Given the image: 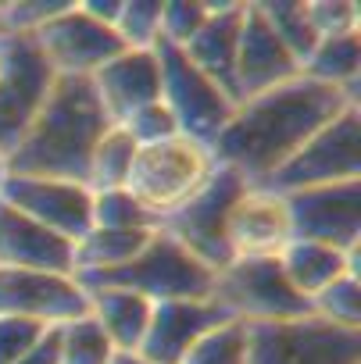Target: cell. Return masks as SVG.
<instances>
[{
  "instance_id": "7a4b0ae2",
  "label": "cell",
  "mask_w": 361,
  "mask_h": 364,
  "mask_svg": "<svg viewBox=\"0 0 361 364\" xmlns=\"http://www.w3.org/2000/svg\"><path fill=\"white\" fill-rule=\"evenodd\" d=\"M104 129L108 114L90 79L54 75L36 118L29 122L19 146L8 154V175L86 182V161Z\"/></svg>"
},
{
  "instance_id": "3957f363",
  "label": "cell",
  "mask_w": 361,
  "mask_h": 364,
  "mask_svg": "<svg viewBox=\"0 0 361 364\" xmlns=\"http://www.w3.org/2000/svg\"><path fill=\"white\" fill-rule=\"evenodd\" d=\"M215 168H219V161H215L208 143L179 132L172 139L136 146L132 168L125 175V190L161 225L164 215H172L175 208H183L204 186Z\"/></svg>"
},
{
  "instance_id": "d6a6232c",
  "label": "cell",
  "mask_w": 361,
  "mask_h": 364,
  "mask_svg": "<svg viewBox=\"0 0 361 364\" xmlns=\"http://www.w3.org/2000/svg\"><path fill=\"white\" fill-rule=\"evenodd\" d=\"M68 4H72V0H26V4H0V22H4L8 33L33 36L36 29H43Z\"/></svg>"
},
{
  "instance_id": "d4e9b609",
  "label": "cell",
  "mask_w": 361,
  "mask_h": 364,
  "mask_svg": "<svg viewBox=\"0 0 361 364\" xmlns=\"http://www.w3.org/2000/svg\"><path fill=\"white\" fill-rule=\"evenodd\" d=\"M54 332H58V364H115L118 357V350L111 346V339L104 336V328L90 311L58 325Z\"/></svg>"
},
{
  "instance_id": "74e56055",
  "label": "cell",
  "mask_w": 361,
  "mask_h": 364,
  "mask_svg": "<svg viewBox=\"0 0 361 364\" xmlns=\"http://www.w3.org/2000/svg\"><path fill=\"white\" fill-rule=\"evenodd\" d=\"M90 18H97L100 26H111L115 29V22H118V15H122V0H83L79 4Z\"/></svg>"
},
{
  "instance_id": "f546056e",
  "label": "cell",
  "mask_w": 361,
  "mask_h": 364,
  "mask_svg": "<svg viewBox=\"0 0 361 364\" xmlns=\"http://www.w3.org/2000/svg\"><path fill=\"white\" fill-rule=\"evenodd\" d=\"M125 50H154L161 43V4L154 0H122V15L115 22Z\"/></svg>"
},
{
  "instance_id": "30bf717a",
  "label": "cell",
  "mask_w": 361,
  "mask_h": 364,
  "mask_svg": "<svg viewBox=\"0 0 361 364\" xmlns=\"http://www.w3.org/2000/svg\"><path fill=\"white\" fill-rule=\"evenodd\" d=\"M0 200L29 215L54 236L75 243L93 229V190L72 178H36V175H8L0 182Z\"/></svg>"
},
{
  "instance_id": "d6986e66",
  "label": "cell",
  "mask_w": 361,
  "mask_h": 364,
  "mask_svg": "<svg viewBox=\"0 0 361 364\" xmlns=\"http://www.w3.org/2000/svg\"><path fill=\"white\" fill-rule=\"evenodd\" d=\"M244 8L247 4H211L208 22L201 26V33L183 47V54L190 58L194 68H201L233 104H236V90H233V68H236V47H240V26H244Z\"/></svg>"
},
{
  "instance_id": "8992f818",
  "label": "cell",
  "mask_w": 361,
  "mask_h": 364,
  "mask_svg": "<svg viewBox=\"0 0 361 364\" xmlns=\"http://www.w3.org/2000/svg\"><path fill=\"white\" fill-rule=\"evenodd\" d=\"M361 178V107H343L325 122L290 161H283L265 190L297 193L311 186H336V182Z\"/></svg>"
},
{
  "instance_id": "6da1fadb",
  "label": "cell",
  "mask_w": 361,
  "mask_h": 364,
  "mask_svg": "<svg viewBox=\"0 0 361 364\" xmlns=\"http://www.w3.org/2000/svg\"><path fill=\"white\" fill-rule=\"evenodd\" d=\"M343 107H361L347 93L311 82L304 75L254 93L233 107V118L215 136L211 154L219 164L244 175L247 186H265L272 171L290 161L325 122Z\"/></svg>"
},
{
  "instance_id": "5b68a950",
  "label": "cell",
  "mask_w": 361,
  "mask_h": 364,
  "mask_svg": "<svg viewBox=\"0 0 361 364\" xmlns=\"http://www.w3.org/2000/svg\"><path fill=\"white\" fill-rule=\"evenodd\" d=\"M211 304L229 321L244 325H272L311 314L308 300L293 293L276 257H247L219 268L211 282Z\"/></svg>"
},
{
  "instance_id": "ba28073f",
  "label": "cell",
  "mask_w": 361,
  "mask_h": 364,
  "mask_svg": "<svg viewBox=\"0 0 361 364\" xmlns=\"http://www.w3.org/2000/svg\"><path fill=\"white\" fill-rule=\"evenodd\" d=\"M251 364H361V332L340 328L315 314L247 325Z\"/></svg>"
},
{
  "instance_id": "1f68e13d",
  "label": "cell",
  "mask_w": 361,
  "mask_h": 364,
  "mask_svg": "<svg viewBox=\"0 0 361 364\" xmlns=\"http://www.w3.org/2000/svg\"><path fill=\"white\" fill-rule=\"evenodd\" d=\"M315 40H336L361 33V11L354 0H308L304 4Z\"/></svg>"
},
{
  "instance_id": "9a60e30c",
  "label": "cell",
  "mask_w": 361,
  "mask_h": 364,
  "mask_svg": "<svg viewBox=\"0 0 361 364\" xmlns=\"http://www.w3.org/2000/svg\"><path fill=\"white\" fill-rule=\"evenodd\" d=\"M300 75L297 58L279 43V36L268 29V22L261 18L258 4L244 8V26H240V47H236V68H233V90H236V104L276 90L290 79Z\"/></svg>"
},
{
  "instance_id": "277c9868",
  "label": "cell",
  "mask_w": 361,
  "mask_h": 364,
  "mask_svg": "<svg viewBox=\"0 0 361 364\" xmlns=\"http://www.w3.org/2000/svg\"><path fill=\"white\" fill-rule=\"evenodd\" d=\"M211 282H215V272L204 268L197 257H190L161 229L150 236V243L129 264L79 279L83 289H129V293H140L150 304L211 296Z\"/></svg>"
},
{
  "instance_id": "4fadbf2b",
  "label": "cell",
  "mask_w": 361,
  "mask_h": 364,
  "mask_svg": "<svg viewBox=\"0 0 361 364\" xmlns=\"http://www.w3.org/2000/svg\"><path fill=\"white\" fill-rule=\"evenodd\" d=\"M90 311V296L75 275L0 268V314L58 328Z\"/></svg>"
},
{
  "instance_id": "83f0119b",
  "label": "cell",
  "mask_w": 361,
  "mask_h": 364,
  "mask_svg": "<svg viewBox=\"0 0 361 364\" xmlns=\"http://www.w3.org/2000/svg\"><path fill=\"white\" fill-rule=\"evenodd\" d=\"M93 225L100 229H125V232H157V218L122 186L93 193Z\"/></svg>"
},
{
  "instance_id": "d590c367",
  "label": "cell",
  "mask_w": 361,
  "mask_h": 364,
  "mask_svg": "<svg viewBox=\"0 0 361 364\" xmlns=\"http://www.w3.org/2000/svg\"><path fill=\"white\" fill-rule=\"evenodd\" d=\"M15 364H58V332H54V328H47V332H43V339H40L29 353H22Z\"/></svg>"
},
{
  "instance_id": "ac0fdd59",
  "label": "cell",
  "mask_w": 361,
  "mask_h": 364,
  "mask_svg": "<svg viewBox=\"0 0 361 364\" xmlns=\"http://www.w3.org/2000/svg\"><path fill=\"white\" fill-rule=\"evenodd\" d=\"M0 268H29V272H61L75 275L72 243L33 222L0 200Z\"/></svg>"
},
{
  "instance_id": "4dcf8cb0",
  "label": "cell",
  "mask_w": 361,
  "mask_h": 364,
  "mask_svg": "<svg viewBox=\"0 0 361 364\" xmlns=\"http://www.w3.org/2000/svg\"><path fill=\"white\" fill-rule=\"evenodd\" d=\"M208 15H211L208 0H168V4H161V43L183 50L201 33Z\"/></svg>"
},
{
  "instance_id": "44dd1931",
  "label": "cell",
  "mask_w": 361,
  "mask_h": 364,
  "mask_svg": "<svg viewBox=\"0 0 361 364\" xmlns=\"http://www.w3.org/2000/svg\"><path fill=\"white\" fill-rule=\"evenodd\" d=\"M86 296H90V314L97 318L111 346L118 353H136L147 336L154 304L129 289H86Z\"/></svg>"
},
{
  "instance_id": "5bb4252c",
  "label": "cell",
  "mask_w": 361,
  "mask_h": 364,
  "mask_svg": "<svg viewBox=\"0 0 361 364\" xmlns=\"http://www.w3.org/2000/svg\"><path fill=\"white\" fill-rule=\"evenodd\" d=\"M293 240L286 197L265 186H247L229 218H226V247L229 261L247 257H279V250Z\"/></svg>"
},
{
  "instance_id": "e0dca14e",
  "label": "cell",
  "mask_w": 361,
  "mask_h": 364,
  "mask_svg": "<svg viewBox=\"0 0 361 364\" xmlns=\"http://www.w3.org/2000/svg\"><path fill=\"white\" fill-rule=\"evenodd\" d=\"M90 86L108 114V122H129L140 107L161 100V65L154 50H122L100 72L90 75Z\"/></svg>"
},
{
  "instance_id": "ab89813d",
  "label": "cell",
  "mask_w": 361,
  "mask_h": 364,
  "mask_svg": "<svg viewBox=\"0 0 361 364\" xmlns=\"http://www.w3.org/2000/svg\"><path fill=\"white\" fill-rule=\"evenodd\" d=\"M4 178H8V154L0 150V182H4Z\"/></svg>"
},
{
  "instance_id": "836d02e7",
  "label": "cell",
  "mask_w": 361,
  "mask_h": 364,
  "mask_svg": "<svg viewBox=\"0 0 361 364\" xmlns=\"http://www.w3.org/2000/svg\"><path fill=\"white\" fill-rule=\"evenodd\" d=\"M122 125L129 129V136L136 139V146H147V143H161V139L179 136V125H175L172 111H168L161 100L140 107V111H136L129 122H122Z\"/></svg>"
},
{
  "instance_id": "8d00e7d4",
  "label": "cell",
  "mask_w": 361,
  "mask_h": 364,
  "mask_svg": "<svg viewBox=\"0 0 361 364\" xmlns=\"http://www.w3.org/2000/svg\"><path fill=\"white\" fill-rule=\"evenodd\" d=\"M15 58H19V36L15 33H0V93L15 75Z\"/></svg>"
},
{
  "instance_id": "4316f807",
  "label": "cell",
  "mask_w": 361,
  "mask_h": 364,
  "mask_svg": "<svg viewBox=\"0 0 361 364\" xmlns=\"http://www.w3.org/2000/svg\"><path fill=\"white\" fill-rule=\"evenodd\" d=\"M179 364H251V332L244 321L215 325Z\"/></svg>"
},
{
  "instance_id": "7c38bea8",
  "label": "cell",
  "mask_w": 361,
  "mask_h": 364,
  "mask_svg": "<svg viewBox=\"0 0 361 364\" xmlns=\"http://www.w3.org/2000/svg\"><path fill=\"white\" fill-rule=\"evenodd\" d=\"M293 240L361 250V178L286 193Z\"/></svg>"
},
{
  "instance_id": "9c48e42d",
  "label": "cell",
  "mask_w": 361,
  "mask_h": 364,
  "mask_svg": "<svg viewBox=\"0 0 361 364\" xmlns=\"http://www.w3.org/2000/svg\"><path fill=\"white\" fill-rule=\"evenodd\" d=\"M154 54H157V65H161V104L172 111L179 132L211 146L215 136L233 118L236 104L201 68H194L183 50L157 43Z\"/></svg>"
},
{
  "instance_id": "ffe728a7",
  "label": "cell",
  "mask_w": 361,
  "mask_h": 364,
  "mask_svg": "<svg viewBox=\"0 0 361 364\" xmlns=\"http://www.w3.org/2000/svg\"><path fill=\"white\" fill-rule=\"evenodd\" d=\"M276 261H279L286 282L293 286V293L304 296L308 304L336 279L361 272V250H336V247L311 243V240H290Z\"/></svg>"
},
{
  "instance_id": "f35d334b",
  "label": "cell",
  "mask_w": 361,
  "mask_h": 364,
  "mask_svg": "<svg viewBox=\"0 0 361 364\" xmlns=\"http://www.w3.org/2000/svg\"><path fill=\"white\" fill-rule=\"evenodd\" d=\"M115 364H154V360H147V357H140V353H118Z\"/></svg>"
},
{
  "instance_id": "8fae6325",
  "label": "cell",
  "mask_w": 361,
  "mask_h": 364,
  "mask_svg": "<svg viewBox=\"0 0 361 364\" xmlns=\"http://www.w3.org/2000/svg\"><path fill=\"white\" fill-rule=\"evenodd\" d=\"M40 54L47 58V65L54 68V75H72V79H90L93 72H100L111 58H118L125 50L122 36L111 26H100L97 18H90L79 4H68L65 11H58L43 29L33 33Z\"/></svg>"
},
{
  "instance_id": "e575fe53",
  "label": "cell",
  "mask_w": 361,
  "mask_h": 364,
  "mask_svg": "<svg viewBox=\"0 0 361 364\" xmlns=\"http://www.w3.org/2000/svg\"><path fill=\"white\" fill-rule=\"evenodd\" d=\"M43 332H47V325L0 314V364H15L22 353H29L43 339Z\"/></svg>"
},
{
  "instance_id": "cb8c5ba5",
  "label": "cell",
  "mask_w": 361,
  "mask_h": 364,
  "mask_svg": "<svg viewBox=\"0 0 361 364\" xmlns=\"http://www.w3.org/2000/svg\"><path fill=\"white\" fill-rule=\"evenodd\" d=\"M132 157H136V139L129 136V129L118 122H108V129L97 136L90 161H86V186L93 193L122 190L125 175L132 168Z\"/></svg>"
},
{
  "instance_id": "2e32d148",
  "label": "cell",
  "mask_w": 361,
  "mask_h": 364,
  "mask_svg": "<svg viewBox=\"0 0 361 364\" xmlns=\"http://www.w3.org/2000/svg\"><path fill=\"white\" fill-rule=\"evenodd\" d=\"M222 321H229V318L211 304V296H201V300H161L150 311L147 336H143L136 353L154 360V364H179Z\"/></svg>"
},
{
  "instance_id": "60d3db41",
  "label": "cell",
  "mask_w": 361,
  "mask_h": 364,
  "mask_svg": "<svg viewBox=\"0 0 361 364\" xmlns=\"http://www.w3.org/2000/svg\"><path fill=\"white\" fill-rule=\"evenodd\" d=\"M0 33H8V29H4V22H0Z\"/></svg>"
},
{
  "instance_id": "52a82bcc",
  "label": "cell",
  "mask_w": 361,
  "mask_h": 364,
  "mask_svg": "<svg viewBox=\"0 0 361 364\" xmlns=\"http://www.w3.org/2000/svg\"><path fill=\"white\" fill-rule=\"evenodd\" d=\"M247 190L244 175H236L233 168L219 164L204 186L172 215L161 218V232L172 236L190 257H197L204 268L219 272L229 264V247H226V218L236 204V197Z\"/></svg>"
},
{
  "instance_id": "f1b7e54d",
  "label": "cell",
  "mask_w": 361,
  "mask_h": 364,
  "mask_svg": "<svg viewBox=\"0 0 361 364\" xmlns=\"http://www.w3.org/2000/svg\"><path fill=\"white\" fill-rule=\"evenodd\" d=\"M308 307L322 321H333L340 328H357L361 332V272H350V275L336 279Z\"/></svg>"
},
{
  "instance_id": "603a6c76",
  "label": "cell",
  "mask_w": 361,
  "mask_h": 364,
  "mask_svg": "<svg viewBox=\"0 0 361 364\" xmlns=\"http://www.w3.org/2000/svg\"><path fill=\"white\" fill-rule=\"evenodd\" d=\"M154 232H125V229H100L93 225L83 240L72 243V264H75V279L83 275H100L111 268L129 264Z\"/></svg>"
},
{
  "instance_id": "484cf974",
  "label": "cell",
  "mask_w": 361,
  "mask_h": 364,
  "mask_svg": "<svg viewBox=\"0 0 361 364\" xmlns=\"http://www.w3.org/2000/svg\"><path fill=\"white\" fill-rule=\"evenodd\" d=\"M258 11L268 22V29L279 36V43L297 58V65H304L311 50L318 47L304 4H297V0H265V4H258Z\"/></svg>"
},
{
  "instance_id": "7402d4cb",
  "label": "cell",
  "mask_w": 361,
  "mask_h": 364,
  "mask_svg": "<svg viewBox=\"0 0 361 364\" xmlns=\"http://www.w3.org/2000/svg\"><path fill=\"white\" fill-rule=\"evenodd\" d=\"M300 75L322 86H333L347 93L354 104H361V33L318 40L311 58L300 65Z\"/></svg>"
}]
</instances>
